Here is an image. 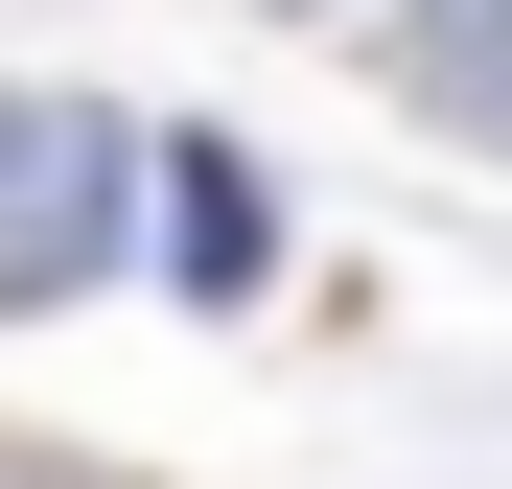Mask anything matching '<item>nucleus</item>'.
Wrapping results in <instances>:
<instances>
[{
  "label": "nucleus",
  "instance_id": "nucleus-1",
  "mask_svg": "<svg viewBox=\"0 0 512 489\" xmlns=\"http://www.w3.org/2000/svg\"><path fill=\"white\" fill-rule=\"evenodd\" d=\"M140 233V117L94 94H0V303H70Z\"/></svg>",
  "mask_w": 512,
  "mask_h": 489
},
{
  "label": "nucleus",
  "instance_id": "nucleus-2",
  "mask_svg": "<svg viewBox=\"0 0 512 489\" xmlns=\"http://www.w3.org/2000/svg\"><path fill=\"white\" fill-rule=\"evenodd\" d=\"M163 257H187V303H256L280 280V187L233 140H163Z\"/></svg>",
  "mask_w": 512,
  "mask_h": 489
},
{
  "label": "nucleus",
  "instance_id": "nucleus-3",
  "mask_svg": "<svg viewBox=\"0 0 512 489\" xmlns=\"http://www.w3.org/2000/svg\"><path fill=\"white\" fill-rule=\"evenodd\" d=\"M396 70H419V117H443V140H489V163H512V0H466V24H396Z\"/></svg>",
  "mask_w": 512,
  "mask_h": 489
},
{
  "label": "nucleus",
  "instance_id": "nucleus-4",
  "mask_svg": "<svg viewBox=\"0 0 512 489\" xmlns=\"http://www.w3.org/2000/svg\"><path fill=\"white\" fill-rule=\"evenodd\" d=\"M0 489H117V466H70V443H0Z\"/></svg>",
  "mask_w": 512,
  "mask_h": 489
},
{
  "label": "nucleus",
  "instance_id": "nucleus-5",
  "mask_svg": "<svg viewBox=\"0 0 512 489\" xmlns=\"http://www.w3.org/2000/svg\"><path fill=\"white\" fill-rule=\"evenodd\" d=\"M256 24H350V0H256Z\"/></svg>",
  "mask_w": 512,
  "mask_h": 489
}]
</instances>
